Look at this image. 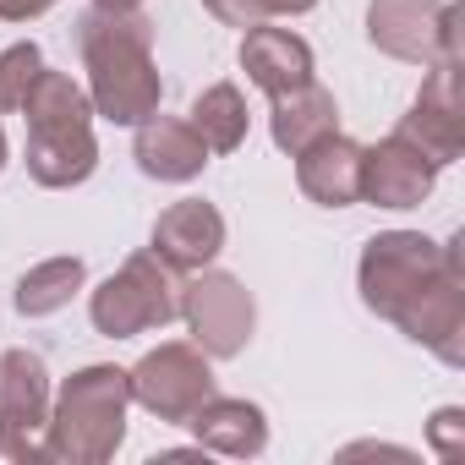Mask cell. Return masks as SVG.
<instances>
[{
    "instance_id": "cell-22",
    "label": "cell",
    "mask_w": 465,
    "mask_h": 465,
    "mask_svg": "<svg viewBox=\"0 0 465 465\" xmlns=\"http://www.w3.org/2000/svg\"><path fill=\"white\" fill-rule=\"evenodd\" d=\"M465 421V411L460 405H443L438 416H432V443H438V454L443 460H460V443H454V427Z\"/></svg>"
},
{
    "instance_id": "cell-5",
    "label": "cell",
    "mask_w": 465,
    "mask_h": 465,
    "mask_svg": "<svg viewBox=\"0 0 465 465\" xmlns=\"http://www.w3.org/2000/svg\"><path fill=\"white\" fill-rule=\"evenodd\" d=\"M88 318L104 340H132V334H153L164 323L181 318V274L148 247L132 252L94 296H88Z\"/></svg>"
},
{
    "instance_id": "cell-12",
    "label": "cell",
    "mask_w": 465,
    "mask_h": 465,
    "mask_svg": "<svg viewBox=\"0 0 465 465\" xmlns=\"http://www.w3.org/2000/svg\"><path fill=\"white\" fill-rule=\"evenodd\" d=\"M153 252L175 269V274H192V269H208L219 252H224V213L203 197H181L170 203L159 219H153Z\"/></svg>"
},
{
    "instance_id": "cell-11",
    "label": "cell",
    "mask_w": 465,
    "mask_h": 465,
    "mask_svg": "<svg viewBox=\"0 0 465 465\" xmlns=\"http://www.w3.org/2000/svg\"><path fill=\"white\" fill-rule=\"evenodd\" d=\"M438 181V164L405 137L389 132L378 148H361V197L378 208H416Z\"/></svg>"
},
{
    "instance_id": "cell-1",
    "label": "cell",
    "mask_w": 465,
    "mask_h": 465,
    "mask_svg": "<svg viewBox=\"0 0 465 465\" xmlns=\"http://www.w3.org/2000/svg\"><path fill=\"white\" fill-rule=\"evenodd\" d=\"M361 302L400 323L416 345L438 351L449 367L465 361V269L460 242L438 247L421 230H383L361 252Z\"/></svg>"
},
{
    "instance_id": "cell-18",
    "label": "cell",
    "mask_w": 465,
    "mask_h": 465,
    "mask_svg": "<svg viewBox=\"0 0 465 465\" xmlns=\"http://www.w3.org/2000/svg\"><path fill=\"white\" fill-rule=\"evenodd\" d=\"M192 132L208 143V153H236L242 143H247V126H252V115H247V99H242V88L236 83H213V88H203L197 99H192Z\"/></svg>"
},
{
    "instance_id": "cell-23",
    "label": "cell",
    "mask_w": 465,
    "mask_h": 465,
    "mask_svg": "<svg viewBox=\"0 0 465 465\" xmlns=\"http://www.w3.org/2000/svg\"><path fill=\"white\" fill-rule=\"evenodd\" d=\"M55 6V0H0V23H34Z\"/></svg>"
},
{
    "instance_id": "cell-13",
    "label": "cell",
    "mask_w": 465,
    "mask_h": 465,
    "mask_svg": "<svg viewBox=\"0 0 465 465\" xmlns=\"http://www.w3.org/2000/svg\"><path fill=\"white\" fill-rule=\"evenodd\" d=\"M242 72L252 88H263L269 99L274 94H291L312 77V45L291 28H274V23H252L247 39H242Z\"/></svg>"
},
{
    "instance_id": "cell-9",
    "label": "cell",
    "mask_w": 465,
    "mask_h": 465,
    "mask_svg": "<svg viewBox=\"0 0 465 465\" xmlns=\"http://www.w3.org/2000/svg\"><path fill=\"white\" fill-rule=\"evenodd\" d=\"M50 427V367L39 351H0V454L39 460Z\"/></svg>"
},
{
    "instance_id": "cell-19",
    "label": "cell",
    "mask_w": 465,
    "mask_h": 465,
    "mask_svg": "<svg viewBox=\"0 0 465 465\" xmlns=\"http://www.w3.org/2000/svg\"><path fill=\"white\" fill-rule=\"evenodd\" d=\"M88 285V263L83 258H45L17 280V312L23 318H50L61 312L77 291Z\"/></svg>"
},
{
    "instance_id": "cell-25",
    "label": "cell",
    "mask_w": 465,
    "mask_h": 465,
    "mask_svg": "<svg viewBox=\"0 0 465 465\" xmlns=\"http://www.w3.org/2000/svg\"><path fill=\"white\" fill-rule=\"evenodd\" d=\"M0 170H6V132H0Z\"/></svg>"
},
{
    "instance_id": "cell-10",
    "label": "cell",
    "mask_w": 465,
    "mask_h": 465,
    "mask_svg": "<svg viewBox=\"0 0 465 465\" xmlns=\"http://www.w3.org/2000/svg\"><path fill=\"white\" fill-rule=\"evenodd\" d=\"M394 132H405L438 170L460 159V148H465V110H460V66L454 61L427 66V83H421L411 115Z\"/></svg>"
},
{
    "instance_id": "cell-17",
    "label": "cell",
    "mask_w": 465,
    "mask_h": 465,
    "mask_svg": "<svg viewBox=\"0 0 465 465\" xmlns=\"http://www.w3.org/2000/svg\"><path fill=\"white\" fill-rule=\"evenodd\" d=\"M269 132H274V148L296 159V153H302V148H312L318 137L340 132V104H334V94H329L318 77H307L302 88H291V94H274Z\"/></svg>"
},
{
    "instance_id": "cell-15",
    "label": "cell",
    "mask_w": 465,
    "mask_h": 465,
    "mask_svg": "<svg viewBox=\"0 0 465 465\" xmlns=\"http://www.w3.org/2000/svg\"><path fill=\"white\" fill-rule=\"evenodd\" d=\"M132 159L148 181H192L208 170V143L192 132V121H175V115H148L137 126V143H132Z\"/></svg>"
},
{
    "instance_id": "cell-14",
    "label": "cell",
    "mask_w": 465,
    "mask_h": 465,
    "mask_svg": "<svg viewBox=\"0 0 465 465\" xmlns=\"http://www.w3.org/2000/svg\"><path fill=\"white\" fill-rule=\"evenodd\" d=\"M296 186L318 203V208H351L361 203V143L329 132L312 148L296 153Z\"/></svg>"
},
{
    "instance_id": "cell-24",
    "label": "cell",
    "mask_w": 465,
    "mask_h": 465,
    "mask_svg": "<svg viewBox=\"0 0 465 465\" xmlns=\"http://www.w3.org/2000/svg\"><path fill=\"white\" fill-rule=\"evenodd\" d=\"M94 6H99V12H137L143 0H94Z\"/></svg>"
},
{
    "instance_id": "cell-6",
    "label": "cell",
    "mask_w": 465,
    "mask_h": 465,
    "mask_svg": "<svg viewBox=\"0 0 465 465\" xmlns=\"http://www.w3.org/2000/svg\"><path fill=\"white\" fill-rule=\"evenodd\" d=\"M460 23H465L460 0H449V6H438V0H372L367 6L372 50L411 66H438V61L460 66Z\"/></svg>"
},
{
    "instance_id": "cell-2",
    "label": "cell",
    "mask_w": 465,
    "mask_h": 465,
    "mask_svg": "<svg viewBox=\"0 0 465 465\" xmlns=\"http://www.w3.org/2000/svg\"><path fill=\"white\" fill-rule=\"evenodd\" d=\"M77 45H83V66H88L94 115H104L115 126H143L164 99L159 66H153V23L143 12L88 6L77 17Z\"/></svg>"
},
{
    "instance_id": "cell-16",
    "label": "cell",
    "mask_w": 465,
    "mask_h": 465,
    "mask_svg": "<svg viewBox=\"0 0 465 465\" xmlns=\"http://www.w3.org/2000/svg\"><path fill=\"white\" fill-rule=\"evenodd\" d=\"M186 427L197 432L203 449L230 454V460H247V454H263L269 449V416L252 400H224V394H213V400H203L186 416Z\"/></svg>"
},
{
    "instance_id": "cell-20",
    "label": "cell",
    "mask_w": 465,
    "mask_h": 465,
    "mask_svg": "<svg viewBox=\"0 0 465 465\" xmlns=\"http://www.w3.org/2000/svg\"><path fill=\"white\" fill-rule=\"evenodd\" d=\"M39 72H45V50L34 39L0 50V115H17L23 110V99H28V88H34Z\"/></svg>"
},
{
    "instance_id": "cell-4",
    "label": "cell",
    "mask_w": 465,
    "mask_h": 465,
    "mask_svg": "<svg viewBox=\"0 0 465 465\" xmlns=\"http://www.w3.org/2000/svg\"><path fill=\"white\" fill-rule=\"evenodd\" d=\"M126 405L132 383L121 367H83L66 378V389L50 400V427H45V454L99 465L121 449L126 438Z\"/></svg>"
},
{
    "instance_id": "cell-7",
    "label": "cell",
    "mask_w": 465,
    "mask_h": 465,
    "mask_svg": "<svg viewBox=\"0 0 465 465\" xmlns=\"http://www.w3.org/2000/svg\"><path fill=\"white\" fill-rule=\"evenodd\" d=\"M181 318L192 329V345L208 361L242 356L252 345V329H258L252 291L236 274H219V269H192V280L181 285Z\"/></svg>"
},
{
    "instance_id": "cell-21",
    "label": "cell",
    "mask_w": 465,
    "mask_h": 465,
    "mask_svg": "<svg viewBox=\"0 0 465 465\" xmlns=\"http://www.w3.org/2000/svg\"><path fill=\"white\" fill-rule=\"evenodd\" d=\"M203 6L230 28H252V23H274V17H302L318 0H203Z\"/></svg>"
},
{
    "instance_id": "cell-3",
    "label": "cell",
    "mask_w": 465,
    "mask_h": 465,
    "mask_svg": "<svg viewBox=\"0 0 465 465\" xmlns=\"http://www.w3.org/2000/svg\"><path fill=\"white\" fill-rule=\"evenodd\" d=\"M23 121H28V175L39 186H83L94 175L99 143H94L88 88L45 66L23 99Z\"/></svg>"
},
{
    "instance_id": "cell-8",
    "label": "cell",
    "mask_w": 465,
    "mask_h": 465,
    "mask_svg": "<svg viewBox=\"0 0 465 465\" xmlns=\"http://www.w3.org/2000/svg\"><path fill=\"white\" fill-rule=\"evenodd\" d=\"M132 400L143 411H153L159 421H186L203 400H213V372H208V356L186 340H164L159 351H148L132 372Z\"/></svg>"
}]
</instances>
